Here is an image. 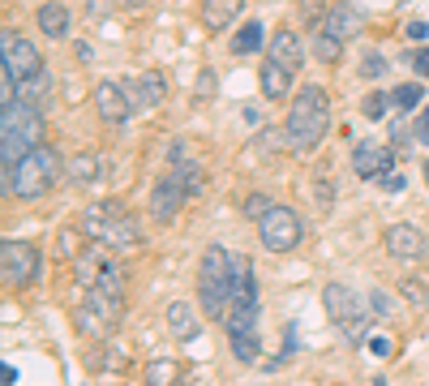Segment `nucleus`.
Masks as SVG:
<instances>
[{
    "label": "nucleus",
    "mask_w": 429,
    "mask_h": 386,
    "mask_svg": "<svg viewBox=\"0 0 429 386\" xmlns=\"http://www.w3.org/2000/svg\"><path fill=\"white\" fill-rule=\"evenodd\" d=\"M369 348L378 352V357H387V352H391V344H387V339H374V335H369Z\"/></svg>",
    "instance_id": "obj_45"
},
{
    "label": "nucleus",
    "mask_w": 429,
    "mask_h": 386,
    "mask_svg": "<svg viewBox=\"0 0 429 386\" xmlns=\"http://www.w3.org/2000/svg\"><path fill=\"white\" fill-rule=\"evenodd\" d=\"M382 249L391 257H400V262H425L429 257V240L421 228H412V223H391L382 232Z\"/></svg>",
    "instance_id": "obj_9"
},
{
    "label": "nucleus",
    "mask_w": 429,
    "mask_h": 386,
    "mask_svg": "<svg viewBox=\"0 0 429 386\" xmlns=\"http://www.w3.org/2000/svg\"><path fill=\"white\" fill-rule=\"evenodd\" d=\"M77 232L90 236V240H99V245H112V249H129V245H138V240H142L133 215L125 211V206H116V202H94V206H86V211L77 215Z\"/></svg>",
    "instance_id": "obj_4"
},
{
    "label": "nucleus",
    "mask_w": 429,
    "mask_h": 386,
    "mask_svg": "<svg viewBox=\"0 0 429 386\" xmlns=\"http://www.w3.org/2000/svg\"><path fill=\"white\" fill-rule=\"evenodd\" d=\"M116 5H120V0H86V13H90V18H107Z\"/></svg>",
    "instance_id": "obj_39"
},
{
    "label": "nucleus",
    "mask_w": 429,
    "mask_h": 386,
    "mask_svg": "<svg viewBox=\"0 0 429 386\" xmlns=\"http://www.w3.org/2000/svg\"><path fill=\"white\" fill-rule=\"evenodd\" d=\"M322 305H326V318L339 326V335L348 344H369V326H374L369 300H361L348 283H326L322 287Z\"/></svg>",
    "instance_id": "obj_5"
},
{
    "label": "nucleus",
    "mask_w": 429,
    "mask_h": 386,
    "mask_svg": "<svg viewBox=\"0 0 429 386\" xmlns=\"http://www.w3.org/2000/svg\"><path fill=\"white\" fill-rule=\"evenodd\" d=\"M292 77H296V73H292V69H283L279 60H271V56L262 60L258 82H262V94H266L271 103H279V99H288V94H292Z\"/></svg>",
    "instance_id": "obj_20"
},
{
    "label": "nucleus",
    "mask_w": 429,
    "mask_h": 386,
    "mask_svg": "<svg viewBox=\"0 0 429 386\" xmlns=\"http://www.w3.org/2000/svg\"><path fill=\"white\" fill-rule=\"evenodd\" d=\"M262 43H266V30H262V22H253V18H249V22H245V26L232 35V56H253Z\"/></svg>",
    "instance_id": "obj_24"
},
{
    "label": "nucleus",
    "mask_w": 429,
    "mask_h": 386,
    "mask_svg": "<svg viewBox=\"0 0 429 386\" xmlns=\"http://www.w3.org/2000/svg\"><path fill=\"white\" fill-rule=\"evenodd\" d=\"M326 129H330V99H326V90L317 82L300 86L296 99H292V112L283 116V142H288L296 155H309V151H317V142L326 138Z\"/></svg>",
    "instance_id": "obj_1"
},
{
    "label": "nucleus",
    "mask_w": 429,
    "mask_h": 386,
    "mask_svg": "<svg viewBox=\"0 0 429 386\" xmlns=\"http://www.w3.org/2000/svg\"><path fill=\"white\" fill-rule=\"evenodd\" d=\"M125 90H129L133 107H159V103H164V94H168V77L159 69H151V73L133 77V82H125Z\"/></svg>",
    "instance_id": "obj_18"
},
{
    "label": "nucleus",
    "mask_w": 429,
    "mask_h": 386,
    "mask_svg": "<svg viewBox=\"0 0 429 386\" xmlns=\"http://www.w3.org/2000/svg\"><path fill=\"white\" fill-rule=\"evenodd\" d=\"M400 292H404L412 305H417V309H425V305H429V283H425V279H417V275H408V279L400 283Z\"/></svg>",
    "instance_id": "obj_31"
},
{
    "label": "nucleus",
    "mask_w": 429,
    "mask_h": 386,
    "mask_svg": "<svg viewBox=\"0 0 429 386\" xmlns=\"http://www.w3.org/2000/svg\"><path fill=\"white\" fill-rule=\"evenodd\" d=\"M421 176H425V185H429V159H425V164H421Z\"/></svg>",
    "instance_id": "obj_46"
},
{
    "label": "nucleus",
    "mask_w": 429,
    "mask_h": 386,
    "mask_svg": "<svg viewBox=\"0 0 429 386\" xmlns=\"http://www.w3.org/2000/svg\"><path fill=\"white\" fill-rule=\"evenodd\" d=\"M404 185H408V181H404V172H391V168H387L382 176H378V189H382V193H400Z\"/></svg>",
    "instance_id": "obj_36"
},
{
    "label": "nucleus",
    "mask_w": 429,
    "mask_h": 386,
    "mask_svg": "<svg viewBox=\"0 0 429 386\" xmlns=\"http://www.w3.org/2000/svg\"><path fill=\"white\" fill-rule=\"evenodd\" d=\"M77 60H82V64H90V60H94V47H90L86 39H82V43H77Z\"/></svg>",
    "instance_id": "obj_44"
},
{
    "label": "nucleus",
    "mask_w": 429,
    "mask_h": 386,
    "mask_svg": "<svg viewBox=\"0 0 429 386\" xmlns=\"http://www.w3.org/2000/svg\"><path fill=\"white\" fill-rule=\"evenodd\" d=\"M120 5H142V0H120Z\"/></svg>",
    "instance_id": "obj_47"
},
{
    "label": "nucleus",
    "mask_w": 429,
    "mask_h": 386,
    "mask_svg": "<svg viewBox=\"0 0 429 386\" xmlns=\"http://www.w3.org/2000/svg\"><path fill=\"white\" fill-rule=\"evenodd\" d=\"M60 172H65V164H60L56 146H35L22 164L5 168V193H13V198H22V202H35L56 185Z\"/></svg>",
    "instance_id": "obj_3"
},
{
    "label": "nucleus",
    "mask_w": 429,
    "mask_h": 386,
    "mask_svg": "<svg viewBox=\"0 0 429 386\" xmlns=\"http://www.w3.org/2000/svg\"><path fill=\"white\" fill-rule=\"evenodd\" d=\"M0 69L13 73L18 82H30V77L43 73V56H39V47L30 43V39L5 30V35H0Z\"/></svg>",
    "instance_id": "obj_7"
},
{
    "label": "nucleus",
    "mask_w": 429,
    "mask_h": 386,
    "mask_svg": "<svg viewBox=\"0 0 429 386\" xmlns=\"http://www.w3.org/2000/svg\"><path fill=\"white\" fill-rule=\"evenodd\" d=\"M0 270H5V283L9 287H30L39 279V249L30 240H5L0 245Z\"/></svg>",
    "instance_id": "obj_8"
},
{
    "label": "nucleus",
    "mask_w": 429,
    "mask_h": 386,
    "mask_svg": "<svg viewBox=\"0 0 429 386\" xmlns=\"http://www.w3.org/2000/svg\"><path fill=\"white\" fill-rule=\"evenodd\" d=\"M241 9H245V0H202V5H198L202 26L211 30V35H224V30L241 18Z\"/></svg>",
    "instance_id": "obj_19"
},
{
    "label": "nucleus",
    "mask_w": 429,
    "mask_h": 386,
    "mask_svg": "<svg viewBox=\"0 0 429 386\" xmlns=\"http://www.w3.org/2000/svg\"><path fill=\"white\" fill-rule=\"evenodd\" d=\"M382 73H387L382 52H365V56H361V77H365V82H378Z\"/></svg>",
    "instance_id": "obj_32"
},
{
    "label": "nucleus",
    "mask_w": 429,
    "mask_h": 386,
    "mask_svg": "<svg viewBox=\"0 0 429 386\" xmlns=\"http://www.w3.org/2000/svg\"><path fill=\"white\" fill-rule=\"evenodd\" d=\"M421 99H425V86L421 82H404V86H395V94H391L395 112H417Z\"/></svg>",
    "instance_id": "obj_28"
},
{
    "label": "nucleus",
    "mask_w": 429,
    "mask_h": 386,
    "mask_svg": "<svg viewBox=\"0 0 429 386\" xmlns=\"http://www.w3.org/2000/svg\"><path fill=\"white\" fill-rule=\"evenodd\" d=\"M94 176H99V159H94V151H77L65 159V181L69 185H90Z\"/></svg>",
    "instance_id": "obj_22"
},
{
    "label": "nucleus",
    "mask_w": 429,
    "mask_h": 386,
    "mask_svg": "<svg viewBox=\"0 0 429 386\" xmlns=\"http://www.w3.org/2000/svg\"><path fill=\"white\" fill-rule=\"evenodd\" d=\"M168 168H172V181L185 189V198H202L206 193V172L194 155L185 151V142H172L168 146Z\"/></svg>",
    "instance_id": "obj_10"
},
{
    "label": "nucleus",
    "mask_w": 429,
    "mask_h": 386,
    "mask_svg": "<svg viewBox=\"0 0 429 386\" xmlns=\"http://www.w3.org/2000/svg\"><path fill=\"white\" fill-rule=\"evenodd\" d=\"M228 344H232V357L241 365H258V357H262V339L258 335H228Z\"/></svg>",
    "instance_id": "obj_26"
},
{
    "label": "nucleus",
    "mask_w": 429,
    "mask_h": 386,
    "mask_svg": "<svg viewBox=\"0 0 429 386\" xmlns=\"http://www.w3.org/2000/svg\"><path fill=\"white\" fill-rule=\"evenodd\" d=\"M164 322H168V335L177 344H194L198 335H202V322H198V309L189 300H168V309H164Z\"/></svg>",
    "instance_id": "obj_16"
},
{
    "label": "nucleus",
    "mask_w": 429,
    "mask_h": 386,
    "mask_svg": "<svg viewBox=\"0 0 429 386\" xmlns=\"http://www.w3.org/2000/svg\"><path fill=\"white\" fill-rule=\"evenodd\" d=\"M266 56L279 60L283 69L300 73V64H305V39H300L292 26H275V35L266 39Z\"/></svg>",
    "instance_id": "obj_14"
},
{
    "label": "nucleus",
    "mask_w": 429,
    "mask_h": 386,
    "mask_svg": "<svg viewBox=\"0 0 429 386\" xmlns=\"http://www.w3.org/2000/svg\"><path fill=\"white\" fill-rule=\"evenodd\" d=\"M330 202H335V181H326V176H322V181H317V206L326 211Z\"/></svg>",
    "instance_id": "obj_40"
},
{
    "label": "nucleus",
    "mask_w": 429,
    "mask_h": 386,
    "mask_svg": "<svg viewBox=\"0 0 429 386\" xmlns=\"http://www.w3.org/2000/svg\"><path fill=\"white\" fill-rule=\"evenodd\" d=\"M395 151H387L382 142H356L352 146V172L361 176V181H378L387 168H391Z\"/></svg>",
    "instance_id": "obj_15"
},
{
    "label": "nucleus",
    "mask_w": 429,
    "mask_h": 386,
    "mask_svg": "<svg viewBox=\"0 0 429 386\" xmlns=\"http://www.w3.org/2000/svg\"><path fill=\"white\" fill-rule=\"evenodd\" d=\"M369 309H374L378 318H387V313H391V300H387L382 287H374V292H369Z\"/></svg>",
    "instance_id": "obj_38"
},
{
    "label": "nucleus",
    "mask_w": 429,
    "mask_h": 386,
    "mask_svg": "<svg viewBox=\"0 0 429 386\" xmlns=\"http://www.w3.org/2000/svg\"><path fill=\"white\" fill-rule=\"evenodd\" d=\"M177 378H181L177 361H151V369H146V382L151 386H177Z\"/></svg>",
    "instance_id": "obj_29"
},
{
    "label": "nucleus",
    "mask_w": 429,
    "mask_h": 386,
    "mask_svg": "<svg viewBox=\"0 0 429 386\" xmlns=\"http://www.w3.org/2000/svg\"><path fill=\"white\" fill-rule=\"evenodd\" d=\"M258 236L271 253H292L300 245V236H305V223H300V215L292 206H271V211L258 219Z\"/></svg>",
    "instance_id": "obj_6"
},
{
    "label": "nucleus",
    "mask_w": 429,
    "mask_h": 386,
    "mask_svg": "<svg viewBox=\"0 0 429 386\" xmlns=\"http://www.w3.org/2000/svg\"><path fill=\"white\" fill-rule=\"evenodd\" d=\"M412 133H417V142H421V146H429V107H425L421 116H417V125H412Z\"/></svg>",
    "instance_id": "obj_41"
},
{
    "label": "nucleus",
    "mask_w": 429,
    "mask_h": 386,
    "mask_svg": "<svg viewBox=\"0 0 429 386\" xmlns=\"http://www.w3.org/2000/svg\"><path fill=\"white\" fill-rule=\"evenodd\" d=\"M412 64H417V73H421V77H429V47H425V52H417V56H412Z\"/></svg>",
    "instance_id": "obj_42"
},
{
    "label": "nucleus",
    "mask_w": 429,
    "mask_h": 386,
    "mask_svg": "<svg viewBox=\"0 0 429 386\" xmlns=\"http://www.w3.org/2000/svg\"><path fill=\"white\" fill-rule=\"evenodd\" d=\"M361 22H365V13L356 9V5H348V0H339V5H330L326 9V22H322V30H330L335 39H356L361 35Z\"/></svg>",
    "instance_id": "obj_17"
},
{
    "label": "nucleus",
    "mask_w": 429,
    "mask_h": 386,
    "mask_svg": "<svg viewBox=\"0 0 429 386\" xmlns=\"http://www.w3.org/2000/svg\"><path fill=\"white\" fill-rule=\"evenodd\" d=\"M313 56H317V64H339V56H343V39H335L330 30L317 26V30H313Z\"/></svg>",
    "instance_id": "obj_25"
},
{
    "label": "nucleus",
    "mask_w": 429,
    "mask_h": 386,
    "mask_svg": "<svg viewBox=\"0 0 429 386\" xmlns=\"http://www.w3.org/2000/svg\"><path fill=\"white\" fill-rule=\"evenodd\" d=\"M0 133H18L22 142H30V146H43V112L30 107L26 99H18L13 107H5V116H0Z\"/></svg>",
    "instance_id": "obj_11"
},
{
    "label": "nucleus",
    "mask_w": 429,
    "mask_h": 386,
    "mask_svg": "<svg viewBox=\"0 0 429 386\" xmlns=\"http://www.w3.org/2000/svg\"><path fill=\"white\" fill-rule=\"evenodd\" d=\"M322 13H326V5H322V0H300V18H305V26H322L326 18H322Z\"/></svg>",
    "instance_id": "obj_34"
},
{
    "label": "nucleus",
    "mask_w": 429,
    "mask_h": 386,
    "mask_svg": "<svg viewBox=\"0 0 429 386\" xmlns=\"http://www.w3.org/2000/svg\"><path fill=\"white\" fill-rule=\"evenodd\" d=\"M185 202H189V198H185V189L172 181V172L159 176V181L151 185V219H155V223H172V219L181 215Z\"/></svg>",
    "instance_id": "obj_13"
},
{
    "label": "nucleus",
    "mask_w": 429,
    "mask_h": 386,
    "mask_svg": "<svg viewBox=\"0 0 429 386\" xmlns=\"http://www.w3.org/2000/svg\"><path fill=\"white\" fill-rule=\"evenodd\" d=\"M408 39H429V26L425 22H408Z\"/></svg>",
    "instance_id": "obj_43"
},
{
    "label": "nucleus",
    "mask_w": 429,
    "mask_h": 386,
    "mask_svg": "<svg viewBox=\"0 0 429 386\" xmlns=\"http://www.w3.org/2000/svg\"><path fill=\"white\" fill-rule=\"evenodd\" d=\"M215 94V69H202L198 73V99H211Z\"/></svg>",
    "instance_id": "obj_37"
},
{
    "label": "nucleus",
    "mask_w": 429,
    "mask_h": 386,
    "mask_svg": "<svg viewBox=\"0 0 429 386\" xmlns=\"http://www.w3.org/2000/svg\"><path fill=\"white\" fill-rule=\"evenodd\" d=\"M94 112H99L107 125H129L133 99H129V90H125V82H99L94 86Z\"/></svg>",
    "instance_id": "obj_12"
},
{
    "label": "nucleus",
    "mask_w": 429,
    "mask_h": 386,
    "mask_svg": "<svg viewBox=\"0 0 429 386\" xmlns=\"http://www.w3.org/2000/svg\"><path fill=\"white\" fill-rule=\"evenodd\" d=\"M271 198H266V193H249V198H245V206H241V211H245V219H253V223H258L266 211H271Z\"/></svg>",
    "instance_id": "obj_33"
},
{
    "label": "nucleus",
    "mask_w": 429,
    "mask_h": 386,
    "mask_svg": "<svg viewBox=\"0 0 429 386\" xmlns=\"http://www.w3.org/2000/svg\"><path fill=\"white\" fill-rule=\"evenodd\" d=\"M232 283H236V253L224 245H206L202 262H198V296L206 318H224L228 300H232Z\"/></svg>",
    "instance_id": "obj_2"
},
{
    "label": "nucleus",
    "mask_w": 429,
    "mask_h": 386,
    "mask_svg": "<svg viewBox=\"0 0 429 386\" xmlns=\"http://www.w3.org/2000/svg\"><path fill=\"white\" fill-rule=\"evenodd\" d=\"M22 99H26L30 107H39V112H43L47 103H52V77H43V73H39V77H30V82H22Z\"/></svg>",
    "instance_id": "obj_27"
},
{
    "label": "nucleus",
    "mask_w": 429,
    "mask_h": 386,
    "mask_svg": "<svg viewBox=\"0 0 429 386\" xmlns=\"http://www.w3.org/2000/svg\"><path fill=\"white\" fill-rule=\"evenodd\" d=\"M387 107H395V103H391V94H382V90H369V94L361 99L365 120H387Z\"/></svg>",
    "instance_id": "obj_30"
},
{
    "label": "nucleus",
    "mask_w": 429,
    "mask_h": 386,
    "mask_svg": "<svg viewBox=\"0 0 429 386\" xmlns=\"http://www.w3.org/2000/svg\"><path fill=\"white\" fill-rule=\"evenodd\" d=\"M408 138H417V133H408L404 120H395V125H391V151H395V155H408V151H404V146H408Z\"/></svg>",
    "instance_id": "obj_35"
},
{
    "label": "nucleus",
    "mask_w": 429,
    "mask_h": 386,
    "mask_svg": "<svg viewBox=\"0 0 429 386\" xmlns=\"http://www.w3.org/2000/svg\"><path fill=\"white\" fill-rule=\"evenodd\" d=\"M35 22L47 39H65L69 35V22H73V13L60 5V0H43V5L35 9Z\"/></svg>",
    "instance_id": "obj_21"
},
{
    "label": "nucleus",
    "mask_w": 429,
    "mask_h": 386,
    "mask_svg": "<svg viewBox=\"0 0 429 386\" xmlns=\"http://www.w3.org/2000/svg\"><path fill=\"white\" fill-rule=\"evenodd\" d=\"M94 292H107V296H116V300H125V266L120 262H107L103 257V266H99V275H94Z\"/></svg>",
    "instance_id": "obj_23"
}]
</instances>
